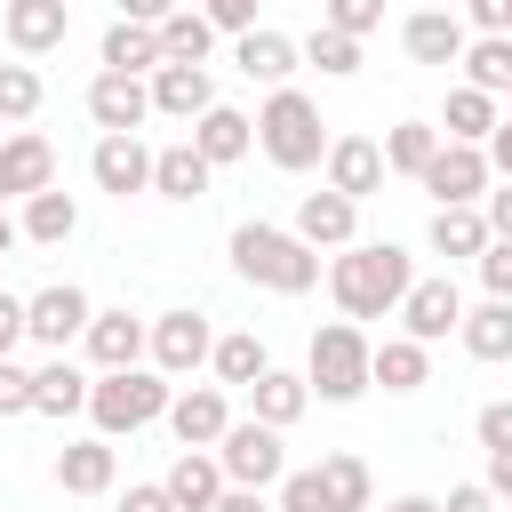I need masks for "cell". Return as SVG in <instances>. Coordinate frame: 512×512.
Instances as JSON below:
<instances>
[{"mask_svg":"<svg viewBox=\"0 0 512 512\" xmlns=\"http://www.w3.org/2000/svg\"><path fill=\"white\" fill-rule=\"evenodd\" d=\"M192 144H200V160H208V168H232V160H248V152H256V120H248L240 104H208V112L192 120Z\"/></svg>","mask_w":512,"mask_h":512,"instance_id":"24","label":"cell"},{"mask_svg":"<svg viewBox=\"0 0 512 512\" xmlns=\"http://www.w3.org/2000/svg\"><path fill=\"white\" fill-rule=\"evenodd\" d=\"M216 512H272V504H264L256 488H224V504H216Z\"/></svg>","mask_w":512,"mask_h":512,"instance_id":"55","label":"cell"},{"mask_svg":"<svg viewBox=\"0 0 512 512\" xmlns=\"http://www.w3.org/2000/svg\"><path fill=\"white\" fill-rule=\"evenodd\" d=\"M480 288L512 304V240H488V256H480Z\"/></svg>","mask_w":512,"mask_h":512,"instance_id":"45","label":"cell"},{"mask_svg":"<svg viewBox=\"0 0 512 512\" xmlns=\"http://www.w3.org/2000/svg\"><path fill=\"white\" fill-rule=\"evenodd\" d=\"M88 392H96V376L72 368L64 352L32 368V416H56V424H64V416H88Z\"/></svg>","mask_w":512,"mask_h":512,"instance_id":"26","label":"cell"},{"mask_svg":"<svg viewBox=\"0 0 512 512\" xmlns=\"http://www.w3.org/2000/svg\"><path fill=\"white\" fill-rule=\"evenodd\" d=\"M168 56H160V32L152 24H128V16H112L104 24V72H136V80H152Z\"/></svg>","mask_w":512,"mask_h":512,"instance_id":"29","label":"cell"},{"mask_svg":"<svg viewBox=\"0 0 512 512\" xmlns=\"http://www.w3.org/2000/svg\"><path fill=\"white\" fill-rule=\"evenodd\" d=\"M328 120H320V104L304 96V88H272L264 104H256V152L272 160V168H288V176H304V168H320L328 160Z\"/></svg>","mask_w":512,"mask_h":512,"instance_id":"3","label":"cell"},{"mask_svg":"<svg viewBox=\"0 0 512 512\" xmlns=\"http://www.w3.org/2000/svg\"><path fill=\"white\" fill-rule=\"evenodd\" d=\"M424 8H464V0H424Z\"/></svg>","mask_w":512,"mask_h":512,"instance_id":"58","label":"cell"},{"mask_svg":"<svg viewBox=\"0 0 512 512\" xmlns=\"http://www.w3.org/2000/svg\"><path fill=\"white\" fill-rule=\"evenodd\" d=\"M368 368H376L384 392H424V384H432V344H416V336H384Z\"/></svg>","mask_w":512,"mask_h":512,"instance_id":"32","label":"cell"},{"mask_svg":"<svg viewBox=\"0 0 512 512\" xmlns=\"http://www.w3.org/2000/svg\"><path fill=\"white\" fill-rule=\"evenodd\" d=\"M16 224H24V240H32V248H64V240L80 232V200L48 184V192H32V200H24V216H16Z\"/></svg>","mask_w":512,"mask_h":512,"instance_id":"31","label":"cell"},{"mask_svg":"<svg viewBox=\"0 0 512 512\" xmlns=\"http://www.w3.org/2000/svg\"><path fill=\"white\" fill-rule=\"evenodd\" d=\"M152 144L144 136H96V152H88V176H96V192H112V200H128V192H152Z\"/></svg>","mask_w":512,"mask_h":512,"instance_id":"17","label":"cell"},{"mask_svg":"<svg viewBox=\"0 0 512 512\" xmlns=\"http://www.w3.org/2000/svg\"><path fill=\"white\" fill-rule=\"evenodd\" d=\"M480 208H488V232H496V240H512V184H504V176L488 184V200H480Z\"/></svg>","mask_w":512,"mask_h":512,"instance_id":"51","label":"cell"},{"mask_svg":"<svg viewBox=\"0 0 512 512\" xmlns=\"http://www.w3.org/2000/svg\"><path fill=\"white\" fill-rule=\"evenodd\" d=\"M400 48H408V64H464V48H472V24L456 16V8H416L408 24H400Z\"/></svg>","mask_w":512,"mask_h":512,"instance_id":"16","label":"cell"},{"mask_svg":"<svg viewBox=\"0 0 512 512\" xmlns=\"http://www.w3.org/2000/svg\"><path fill=\"white\" fill-rule=\"evenodd\" d=\"M216 360V328H208V312H192V304H176V312H160L152 320V368L176 384V376H200Z\"/></svg>","mask_w":512,"mask_h":512,"instance_id":"9","label":"cell"},{"mask_svg":"<svg viewBox=\"0 0 512 512\" xmlns=\"http://www.w3.org/2000/svg\"><path fill=\"white\" fill-rule=\"evenodd\" d=\"M88 320H96V304H88L80 280H48L40 296H24V344H40L48 360L72 352V344L88 336Z\"/></svg>","mask_w":512,"mask_h":512,"instance_id":"7","label":"cell"},{"mask_svg":"<svg viewBox=\"0 0 512 512\" xmlns=\"http://www.w3.org/2000/svg\"><path fill=\"white\" fill-rule=\"evenodd\" d=\"M216 464H224V480L232 488H280L288 480V440L272 432V424H256V416H232V432L216 440Z\"/></svg>","mask_w":512,"mask_h":512,"instance_id":"6","label":"cell"},{"mask_svg":"<svg viewBox=\"0 0 512 512\" xmlns=\"http://www.w3.org/2000/svg\"><path fill=\"white\" fill-rule=\"evenodd\" d=\"M280 512H328V488H320V464H312V472H288V480H280Z\"/></svg>","mask_w":512,"mask_h":512,"instance_id":"42","label":"cell"},{"mask_svg":"<svg viewBox=\"0 0 512 512\" xmlns=\"http://www.w3.org/2000/svg\"><path fill=\"white\" fill-rule=\"evenodd\" d=\"M56 184V144L40 136V128H8L0 136V208L8 200H32V192H48Z\"/></svg>","mask_w":512,"mask_h":512,"instance_id":"13","label":"cell"},{"mask_svg":"<svg viewBox=\"0 0 512 512\" xmlns=\"http://www.w3.org/2000/svg\"><path fill=\"white\" fill-rule=\"evenodd\" d=\"M416 184L432 192V208H480L488 184H496L488 144H448V136H440V152H432V168H424Z\"/></svg>","mask_w":512,"mask_h":512,"instance_id":"8","label":"cell"},{"mask_svg":"<svg viewBox=\"0 0 512 512\" xmlns=\"http://www.w3.org/2000/svg\"><path fill=\"white\" fill-rule=\"evenodd\" d=\"M120 512H176V496H168L160 480H128V496H120Z\"/></svg>","mask_w":512,"mask_h":512,"instance_id":"49","label":"cell"},{"mask_svg":"<svg viewBox=\"0 0 512 512\" xmlns=\"http://www.w3.org/2000/svg\"><path fill=\"white\" fill-rule=\"evenodd\" d=\"M384 512H440V496H392Z\"/></svg>","mask_w":512,"mask_h":512,"instance_id":"56","label":"cell"},{"mask_svg":"<svg viewBox=\"0 0 512 512\" xmlns=\"http://www.w3.org/2000/svg\"><path fill=\"white\" fill-rule=\"evenodd\" d=\"M320 168H328V192H344V200H376V192H384V176H392L376 136H336Z\"/></svg>","mask_w":512,"mask_h":512,"instance_id":"18","label":"cell"},{"mask_svg":"<svg viewBox=\"0 0 512 512\" xmlns=\"http://www.w3.org/2000/svg\"><path fill=\"white\" fill-rule=\"evenodd\" d=\"M0 32H8L16 56H48V48H64V32H72V0H8V8H0Z\"/></svg>","mask_w":512,"mask_h":512,"instance_id":"20","label":"cell"},{"mask_svg":"<svg viewBox=\"0 0 512 512\" xmlns=\"http://www.w3.org/2000/svg\"><path fill=\"white\" fill-rule=\"evenodd\" d=\"M176 8H184V0H120V16H128V24H152V32H160Z\"/></svg>","mask_w":512,"mask_h":512,"instance_id":"52","label":"cell"},{"mask_svg":"<svg viewBox=\"0 0 512 512\" xmlns=\"http://www.w3.org/2000/svg\"><path fill=\"white\" fill-rule=\"evenodd\" d=\"M456 336H464V352H472V360H512V304H504V296L472 304Z\"/></svg>","mask_w":512,"mask_h":512,"instance_id":"36","label":"cell"},{"mask_svg":"<svg viewBox=\"0 0 512 512\" xmlns=\"http://www.w3.org/2000/svg\"><path fill=\"white\" fill-rule=\"evenodd\" d=\"M160 488L176 496V512H216L224 504V464H216V448H176V464L160 472Z\"/></svg>","mask_w":512,"mask_h":512,"instance_id":"22","label":"cell"},{"mask_svg":"<svg viewBox=\"0 0 512 512\" xmlns=\"http://www.w3.org/2000/svg\"><path fill=\"white\" fill-rule=\"evenodd\" d=\"M296 48H304V64H312L320 80H352V72H360V40H352V32H328V24H312Z\"/></svg>","mask_w":512,"mask_h":512,"instance_id":"39","label":"cell"},{"mask_svg":"<svg viewBox=\"0 0 512 512\" xmlns=\"http://www.w3.org/2000/svg\"><path fill=\"white\" fill-rule=\"evenodd\" d=\"M80 352H88V368H96V376H112V368H144V360H152V320H136L128 304H112V312H96V320H88Z\"/></svg>","mask_w":512,"mask_h":512,"instance_id":"10","label":"cell"},{"mask_svg":"<svg viewBox=\"0 0 512 512\" xmlns=\"http://www.w3.org/2000/svg\"><path fill=\"white\" fill-rule=\"evenodd\" d=\"M472 432H480L488 456H512V400H488V408L472 416Z\"/></svg>","mask_w":512,"mask_h":512,"instance_id":"43","label":"cell"},{"mask_svg":"<svg viewBox=\"0 0 512 512\" xmlns=\"http://www.w3.org/2000/svg\"><path fill=\"white\" fill-rule=\"evenodd\" d=\"M464 88L512 96V32H472V48H464Z\"/></svg>","mask_w":512,"mask_h":512,"instance_id":"35","label":"cell"},{"mask_svg":"<svg viewBox=\"0 0 512 512\" xmlns=\"http://www.w3.org/2000/svg\"><path fill=\"white\" fill-rule=\"evenodd\" d=\"M208 184H216V168L200 160L192 136L184 144H160V160H152V192L160 200H208Z\"/></svg>","mask_w":512,"mask_h":512,"instance_id":"28","label":"cell"},{"mask_svg":"<svg viewBox=\"0 0 512 512\" xmlns=\"http://www.w3.org/2000/svg\"><path fill=\"white\" fill-rule=\"evenodd\" d=\"M16 344H24V296H8V288H0V360H8Z\"/></svg>","mask_w":512,"mask_h":512,"instance_id":"50","label":"cell"},{"mask_svg":"<svg viewBox=\"0 0 512 512\" xmlns=\"http://www.w3.org/2000/svg\"><path fill=\"white\" fill-rule=\"evenodd\" d=\"M232 64H240L248 80H264V88H296L304 48H296L288 32H272V24H256V32H240V40H232Z\"/></svg>","mask_w":512,"mask_h":512,"instance_id":"21","label":"cell"},{"mask_svg":"<svg viewBox=\"0 0 512 512\" xmlns=\"http://www.w3.org/2000/svg\"><path fill=\"white\" fill-rule=\"evenodd\" d=\"M272 512H280V504H272Z\"/></svg>","mask_w":512,"mask_h":512,"instance_id":"59","label":"cell"},{"mask_svg":"<svg viewBox=\"0 0 512 512\" xmlns=\"http://www.w3.org/2000/svg\"><path fill=\"white\" fill-rule=\"evenodd\" d=\"M168 400H176V384H168L160 368H112V376H96V392H88V424H96L104 440H136L144 424L168 416Z\"/></svg>","mask_w":512,"mask_h":512,"instance_id":"5","label":"cell"},{"mask_svg":"<svg viewBox=\"0 0 512 512\" xmlns=\"http://www.w3.org/2000/svg\"><path fill=\"white\" fill-rule=\"evenodd\" d=\"M496 120H504V112H496L488 88H448V104H440V136H448V144H488Z\"/></svg>","mask_w":512,"mask_h":512,"instance_id":"30","label":"cell"},{"mask_svg":"<svg viewBox=\"0 0 512 512\" xmlns=\"http://www.w3.org/2000/svg\"><path fill=\"white\" fill-rule=\"evenodd\" d=\"M408 288H416V264L400 240H352L328 256V296L344 320H384V312H400Z\"/></svg>","mask_w":512,"mask_h":512,"instance_id":"1","label":"cell"},{"mask_svg":"<svg viewBox=\"0 0 512 512\" xmlns=\"http://www.w3.org/2000/svg\"><path fill=\"white\" fill-rule=\"evenodd\" d=\"M160 56H168V64H208V56H216V24L184 0V8L160 24Z\"/></svg>","mask_w":512,"mask_h":512,"instance_id":"37","label":"cell"},{"mask_svg":"<svg viewBox=\"0 0 512 512\" xmlns=\"http://www.w3.org/2000/svg\"><path fill=\"white\" fill-rule=\"evenodd\" d=\"M488 496L512 504V456H488Z\"/></svg>","mask_w":512,"mask_h":512,"instance_id":"54","label":"cell"},{"mask_svg":"<svg viewBox=\"0 0 512 512\" xmlns=\"http://www.w3.org/2000/svg\"><path fill=\"white\" fill-rule=\"evenodd\" d=\"M112 480H120V440L80 432V440L56 448V488L64 496H112Z\"/></svg>","mask_w":512,"mask_h":512,"instance_id":"15","label":"cell"},{"mask_svg":"<svg viewBox=\"0 0 512 512\" xmlns=\"http://www.w3.org/2000/svg\"><path fill=\"white\" fill-rule=\"evenodd\" d=\"M464 288L448 280V272H432V280H416L408 296H400V336H416V344H440V336H456L464 328Z\"/></svg>","mask_w":512,"mask_h":512,"instance_id":"11","label":"cell"},{"mask_svg":"<svg viewBox=\"0 0 512 512\" xmlns=\"http://www.w3.org/2000/svg\"><path fill=\"white\" fill-rule=\"evenodd\" d=\"M320 24H328V32H352V40H368V32L384 24V0H320Z\"/></svg>","mask_w":512,"mask_h":512,"instance_id":"41","label":"cell"},{"mask_svg":"<svg viewBox=\"0 0 512 512\" xmlns=\"http://www.w3.org/2000/svg\"><path fill=\"white\" fill-rule=\"evenodd\" d=\"M488 168L512 184V112H504V120H496V136H488Z\"/></svg>","mask_w":512,"mask_h":512,"instance_id":"53","label":"cell"},{"mask_svg":"<svg viewBox=\"0 0 512 512\" xmlns=\"http://www.w3.org/2000/svg\"><path fill=\"white\" fill-rule=\"evenodd\" d=\"M320 488H328V512H368V504H376V480H368V464H360L352 448L320 456Z\"/></svg>","mask_w":512,"mask_h":512,"instance_id":"34","label":"cell"},{"mask_svg":"<svg viewBox=\"0 0 512 512\" xmlns=\"http://www.w3.org/2000/svg\"><path fill=\"white\" fill-rule=\"evenodd\" d=\"M432 152H440V120H392L384 128V168L392 176H424Z\"/></svg>","mask_w":512,"mask_h":512,"instance_id":"33","label":"cell"},{"mask_svg":"<svg viewBox=\"0 0 512 512\" xmlns=\"http://www.w3.org/2000/svg\"><path fill=\"white\" fill-rule=\"evenodd\" d=\"M288 232H296L304 248H352V240H360V200H344V192L320 184V192L296 200V224H288Z\"/></svg>","mask_w":512,"mask_h":512,"instance_id":"19","label":"cell"},{"mask_svg":"<svg viewBox=\"0 0 512 512\" xmlns=\"http://www.w3.org/2000/svg\"><path fill=\"white\" fill-rule=\"evenodd\" d=\"M440 512H496V496H488V480H456L440 496Z\"/></svg>","mask_w":512,"mask_h":512,"instance_id":"48","label":"cell"},{"mask_svg":"<svg viewBox=\"0 0 512 512\" xmlns=\"http://www.w3.org/2000/svg\"><path fill=\"white\" fill-rule=\"evenodd\" d=\"M0 416H32V368L0 360Z\"/></svg>","mask_w":512,"mask_h":512,"instance_id":"46","label":"cell"},{"mask_svg":"<svg viewBox=\"0 0 512 512\" xmlns=\"http://www.w3.org/2000/svg\"><path fill=\"white\" fill-rule=\"evenodd\" d=\"M208 104H216L208 64H160V72H152V112H160V120H184V128H192Z\"/></svg>","mask_w":512,"mask_h":512,"instance_id":"23","label":"cell"},{"mask_svg":"<svg viewBox=\"0 0 512 512\" xmlns=\"http://www.w3.org/2000/svg\"><path fill=\"white\" fill-rule=\"evenodd\" d=\"M376 344L360 336V320H328V328H312V352H304V384H312V400H328V408H344V400H360L368 384H376Z\"/></svg>","mask_w":512,"mask_h":512,"instance_id":"4","label":"cell"},{"mask_svg":"<svg viewBox=\"0 0 512 512\" xmlns=\"http://www.w3.org/2000/svg\"><path fill=\"white\" fill-rule=\"evenodd\" d=\"M232 272H240L248 288H264V296H304V288H320V248H304L288 224L248 216V224L232 232Z\"/></svg>","mask_w":512,"mask_h":512,"instance_id":"2","label":"cell"},{"mask_svg":"<svg viewBox=\"0 0 512 512\" xmlns=\"http://www.w3.org/2000/svg\"><path fill=\"white\" fill-rule=\"evenodd\" d=\"M88 120H96L104 136H136V128L152 120V80H136V72H96V80H88Z\"/></svg>","mask_w":512,"mask_h":512,"instance_id":"14","label":"cell"},{"mask_svg":"<svg viewBox=\"0 0 512 512\" xmlns=\"http://www.w3.org/2000/svg\"><path fill=\"white\" fill-rule=\"evenodd\" d=\"M456 16H464L472 32H512V0H464Z\"/></svg>","mask_w":512,"mask_h":512,"instance_id":"47","label":"cell"},{"mask_svg":"<svg viewBox=\"0 0 512 512\" xmlns=\"http://www.w3.org/2000/svg\"><path fill=\"white\" fill-rule=\"evenodd\" d=\"M256 8H264V0H200V16H208L216 32H232V40L256 32Z\"/></svg>","mask_w":512,"mask_h":512,"instance_id":"44","label":"cell"},{"mask_svg":"<svg viewBox=\"0 0 512 512\" xmlns=\"http://www.w3.org/2000/svg\"><path fill=\"white\" fill-rule=\"evenodd\" d=\"M16 240H24V224H16L8 208H0V264H8V248H16Z\"/></svg>","mask_w":512,"mask_h":512,"instance_id":"57","label":"cell"},{"mask_svg":"<svg viewBox=\"0 0 512 512\" xmlns=\"http://www.w3.org/2000/svg\"><path fill=\"white\" fill-rule=\"evenodd\" d=\"M488 208H432V224H424V248L432 256H448V264H480L488 256Z\"/></svg>","mask_w":512,"mask_h":512,"instance_id":"25","label":"cell"},{"mask_svg":"<svg viewBox=\"0 0 512 512\" xmlns=\"http://www.w3.org/2000/svg\"><path fill=\"white\" fill-rule=\"evenodd\" d=\"M40 96H48V88H40L32 64H0V128H24V120L40 112Z\"/></svg>","mask_w":512,"mask_h":512,"instance_id":"40","label":"cell"},{"mask_svg":"<svg viewBox=\"0 0 512 512\" xmlns=\"http://www.w3.org/2000/svg\"><path fill=\"white\" fill-rule=\"evenodd\" d=\"M160 424L176 432V448H216L232 432V400H224V384H176Z\"/></svg>","mask_w":512,"mask_h":512,"instance_id":"12","label":"cell"},{"mask_svg":"<svg viewBox=\"0 0 512 512\" xmlns=\"http://www.w3.org/2000/svg\"><path fill=\"white\" fill-rule=\"evenodd\" d=\"M208 368H216V384H240V392H248V384L272 368V352H264L256 328H232V336H216V360H208Z\"/></svg>","mask_w":512,"mask_h":512,"instance_id":"38","label":"cell"},{"mask_svg":"<svg viewBox=\"0 0 512 512\" xmlns=\"http://www.w3.org/2000/svg\"><path fill=\"white\" fill-rule=\"evenodd\" d=\"M304 408H312V384H304L296 368H264V376L248 384V416H256V424H272V432H288Z\"/></svg>","mask_w":512,"mask_h":512,"instance_id":"27","label":"cell"}]
</instances>
